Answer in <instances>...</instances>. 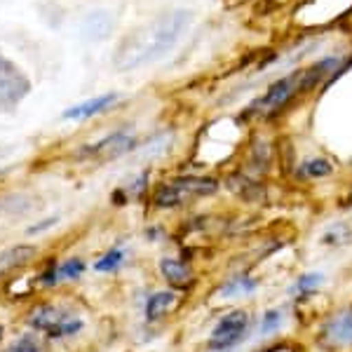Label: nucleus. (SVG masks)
<instances>
[{"instance_id": "1", "label": "nucleus", "mask_w": 352, "mask_h": 352, "mask_svg": "<svg viewBox=\"0 0 352 352\" xmlns=\"http://www.w3.org/2000/svg\"><path fill=\"white\" fill-rule=\"evenodd\" d=\"M188 24H190L188 10H174L169 14L157 16L151 24L132 31L118 45L113 64H116L118 71H134V68L160 59V56H164L179 43V38L186 33Z\"/></svg>"}, {"instance_id": "2", "label": "nucleus", "mask_w": 352, "mask_h": 352, "mask_svg": "<svg viewBox=\"0 0 352 352\" xmlns=\"http://www.w3.org/2000/svg\"><path fill=\"white\" fill-rule=\"evenodd\" d=\"M31 92V80L14 61L0 52V113L14 111Z\"/></svg>"}, {"instance_id": "3", "label": "nucleus", "mask_w": 352, "mask_h": 352, "mask_svg": "<svg viewBox=\"0 0 352 352\" xmlns=\"http://www.w3.org/2000/svg\"><path fill=\"white\" fill-rule=\"evenodd\" d=\"M249 315L244 310H232L228 315L221 317V322L214 327L212 338H209V348L212 350H228L237 345L242 336L247 333Z\"/></svg>"}, {"instance_id": "4", "label": "nucleus", "mask_w": 352, "mask_h": 352, "mask_svg": "<svg viewBox=\"0 0 352 352\" xmlns=\"http://www.w3.org/2000/svg\"><path fill=\"white\" fill-rule=\"evenodd\" d=\"M296 76H289V78H282V80H277L275 85H270V89L265 92L263 99L258 101L254 109H256L258 113H275L280 111L282 106L287 104L289 99L294 96V92H296Z\"/></svg>"}, {"instance_id": "5", "label": "nucleus", "mask_w": 352, "mask_h": 352, "mask_svg": "<svg viewBox=\"0 0 352 352\" xmlns=\"http://www.w3.org/2000/svg\"><path fill=\"white\" fill-rule=\"evenodd\" d=\"M322 338L329 345H348L352 343V308L338 312L336 317L327 322V327L322 329Z\"/></svg>"}, {"instance_id": "6", "label": "nucleus", "mask_w": 352, "mask_h": 352, "mask_svg": "<svg viewBox=\"0 0 352 352\" xmlns=\"http://www.w3.org/2000/svg\"><path fill=\"white\" fill-rule=\"evenodd\" d=\"M116 101H118L116 92L104 94V96H96V99H92V101H85V104H78V106H73V109H68L64 113V118H66V120H87V118L96 116V113L111 109Z\"/></svg>"}, {"instance_id": "7", "label": "nucleus", "mask_w": 352, "mask_h": 352, "mask_svg": "<svg viewBox=\"0 0 352 352\" xmlns=\"http://www.w3.org/2000/svg\"><path fill=\"white\" fill-rule=\"evenodd\" d=\"M338 68V59H324L320 64H315L308 71H300L296 76V87L298 89H312L324 76H333V71ZM338 73H343V68H338Z\"/></svg>"}, {"instance_id": "8", "label": "nucleus", "mask_w": 352, "mask_h": 352, "mask_svg": "<svg viewBox=\"0 0 352 352\" xmlns=\"http://www.w3.org/2000/svg\"><path fill=\"white\" fill-rule=\"evenodd\" d=\"M134 146V136L129 134H113L109 139H104L101 144L92 146V148H87L89 155H99V157H118L122 155V153H127L129 148Z\"/></svg>"}, {"instance_id": "9", "label": "nucleus", "mask_w": 352, "mask_h": 352, "mask_svg": "<svg viewBox=\"0 0 352 352\" xmlns=\"http://www.w3.org/2000/svg\"><path fill=\"white\" fill-rule=\"evenodd\" d=\"M33 256H36V249L28 247V244H16V247L3 252L0 254V277L21 268V265H26Z\"/></svg>"}, {"instance_id": "10", "label": "nucleus", "mask_w": 352, "mask_h": 352, "mask_svg": "<svg viewBox=\"0 0 352 352\" xmlns=\"http://www.w3.org/2000/svg\"><path fill=\"white\" fill-rule=\"evenodd\" d=\"M160 270L164 275V280L169 282L172 287H179V289H188L192 285V272L186 263L181 261H174V258H162L160 261Z\"/></svg>"}, {"instance_id": "11", "label": "nucleus", "mask_w": 352, "mask_h": 352, "mask_svg": "<svg viewBox=\"0 0 352 352\" xmlns=\"http://www.w3.org/2000/svg\"><path fill=\"white\" fill-rule=\"evenodd\" d=\"M174 184L184 190L186 197H202L214 195L219 190V184L214 179H202V176H184V179H174Z\"/></svg>"}, {"instance_id": "12", "label": "nucleus", "mask_w": 352, "mask_h": 352, "mask_svg": "<svg viewBox=\"0 0 352 352\" xmlns=\"http://www.w3.org/2000/svg\"><path fill=\"white\" fill-rule=\"evenodd\" d=\"M228 188L235 192V195H240L244 202H261V200H263V188H261V184L247 179V176H242V174H232L230 176Z\"/></svg>"}, {"instance_id": "13", "label": "nucleus", "mask_w": 352, "mask_h": 352, "mask_svg": "<svg viewBox=\"0 0 352 352\" xmlns=\"http://www.w3.org/2000/svg\"><path fill=\"white\" fill-rule=\"evenodd\" d=\"M113 21H111V14L109 12H92L85 16L82 21V33L89 38V41H99V38H104L106 33L111 31Z\"/></svg>"}, {"instance_id": "14", "label": "nucleus", "mask_w": 352, "mask_h": 352, "mask_svg": "<svg viewBox=\"0 0 352 352\" xmlns=\"http://www.w3.org/2000/svg\"><path fill=\"white\" fill-rule=\"evenodd\" d=\"M174 303H176V296H174L172 292L153 294V296L148 298V303H146V320H148V322H157L160 317H164L169 310H172Z\"/></svg>"}, {"instance_id": "15", "label": "nucleus", "mask_w": 352, "mask_h": 352, "mask_svg": "<svg viewBox=\"0 0 352 352\" xmlns=\"http://www.w3.org/2000/svg\"><path fill=\"white\" fill-rule=\"evenodd\" d=\"M64 312L52 308V305H43V308H38L36 312L31 315V320H28V324L33 329H38V331H50L52 327L59 324L61 320H64Z\"/></svg>"}, {"instance_id": "16", "label": "nucleus", "mask_w": 352, "mask_h": 352, "mask_svg": "<svg viewBox=\"0 0 352 352\" xmlns=\"http://www.w3.org/2000/svg\"><path fill=\"white\" fill-rule=\"evenodd\" d=\"M188 197L184 195V190L179 188V186L174 184H167V186H160L155 192V207H160V209H169V207H179V204H184Z\"/></svg>"}, {"instance_id": "17", "label": "nucleus", "mask_w": 352, "mask_h": 352, "mask_svg": "<svg viewBox=\"0 0 352 352\" xmlns=\"http://www.w3.org/2000/svg\"><path fill=\"white\" fill-rule=\"evenodd\" d=\"M256 289V282L252 277H232L226 287H221V294L223 296H242V294H252Z\"/></svg>"}, {"instance_id": "18", "label": "nucleus", "mask_w": 352, "mask_h": 352, "mask_svg": "<svg viewBox=\"0 0 352 352\" xmlns=\"http://www.w3.org/2000/svg\"><path fill=\"white\" fill-rule=\"evenodd\" d=\"M333 172V164L322 160V157H317V160H308L300 164V174L310 176V179H322V176H329Z\"/></svg>"}, {"instance_id": "19", "label": "nucleus", "mask_w": 352, "mask_h": 352, "mask_svg": "<svg viewBox=\"0 0 352 352\" xmlns=\"http://www.w3.org/2000/svg\"><path fill=\"white\" fill-rule=\"evenodd\" d=\"M82 329V322L80 320H76V317H64V320L59 322L56 327H52L47 331V336L50 338H64V336H71V333H76V331H80Z\"/></svg>"}, {"instance_id": "20", "label": "nucleus", "mask_w": 352, "mask_h": 352, "mask_svg": "<svg viewBox=\"0 0 352 352\" xmlns=\"http://www.w3.org/2000/svg\"><path fill=\"white\" fill-rule=\"evenodd\" d=\"M122 261H124V252H122V249H113V252L106 254L104 258L96 261L94 268L99 270V272H113L116 268H120Z\"/></svg>"}, {"instance_id": "21", "label": "nucleus", "mask_w": 352, "mask_h": 352, "mask_svg": "<svg viewBox=\"0 0 352 352\" xmlns=\"http://www.w3.org/2000/svg\"><path fill=\"white\" fill-rule=\"evenodd\" d=\"M85 272V263L80 258H71V261H66L64 265H59L56 268V277L59 280H73V277H80Z\"/></svg>"}, {"instance_id": "22", "label": "nucleus", "mask_w": 352, "mask_h": 352, "mask_svg": "<svg viewBox=\"0 0 352 352\" xmlns=\"http://www.w3.org/2000/svg\"><path fill=\"white\" fill-rule=\"evenodd\" d=\"M280 327H282V312L280 310H268L263 315V320H261V333H263V336L275 333Z\"/></svg>"}, {"instance_id": "23", "label": "nucleus", "mask_w": 352, "mask_h": 352, "mask_svg": "<svg viewBox=\"0 0 352 352\" xmlns=\"http://www.w3.org/2000/svg\"><path fill=\"white\" fill-rule=\"evenodd\" d=\"M268 146L265 144H256L252 148V157H249V162H252L254 169H258V172H265L268 169Z\"/></svg>"}, {"instance_id": "24", "label": "nucleus", "mask_w": 352, "mask_h": 352, "mask_svg": "<svg viewBox=\"0 0 352 352\" xmlns=\"http://www.w3.org/2000/svg\"><path fill=\"white\" fill-rule=\"evenodd\" d=\"M320 285H322V275H320V272H305V275L298 277L296 289H298L300 294H312Z\"/></svg>"}, {"instance_id": "25", "label": "nucleus", "mask_w": 352, "mask_h": 352, "mask_svg": "<svg viewBox=\"0 0 352 352\" xmlns=\"http://www.w3.org/2000/svg\"><path fill=\"white\" fill-rule=\"evenodd\" d=\"M5 352H41V345H38V340L33 336H21L16 343L10 345Z\"/></svg>"}, {"instance_id": "26", "label": "nucleus", "mask_w": 352, "mask_h": 352, "mask_svg": "<svg viewBox=\"0 0 352 352\" xmlns=\"http://www.w3.org/2000/svg\"><path fill=\"white\" fill-rule=\"evenodd\" d=\"M56 268H59V265H56V263L50 265V270L45 272V275L41 277L43 285H56V282H59V277H56Z\"/></svg>"}, {"instance_id": "27", "label": "nucleus", "mask_w": 352, "mask_h": 352, "mask_svg": "<svg viewBox=\"0 0 352 352\" xmlns=\"http://www.w3.org/2000/svg\"><path fill=\"white\" fill-rule=\"evenodd\" d=\"M54 221H56V219H45L41 226H33V228H28V232H31V235H33V232H41L43 228H47V226H52Z\"/></svg>"}, {"instance_id": "28", "label": "nucleus", "mask_w": 352, "mask_h": 352, "mask_svg": "<svg viewBox=\"0 0 352 352\" xmlns=\"http://www.w3.org/2000/svg\"><path fill=\"white\" fill-rule=\"evenodd\" d=\"M230 3H242V0H230Z\"/></svg>"}]
</instances>
